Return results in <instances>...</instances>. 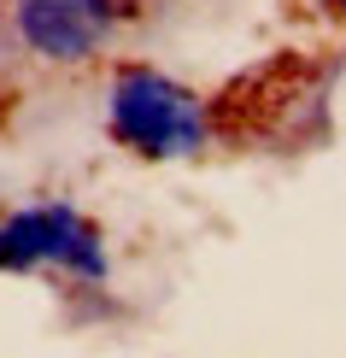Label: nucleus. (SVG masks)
Here are the masks:
<instances>
[{
	"label": "nucleus",
	"instance_id": "obj_1",
	"mask_svg": "<svg viewBox=\"0 0 346 358\" xmlns=\"http://www.w3.org/2000/svg\"><path fill=\"white\" fill-rule=\"evenodd\" d=\"M112 129L141 153H188L206 141V117L176 83H159L147 71H135L112 88Z\"/></svg>",
	"mask_w": 346,
	"mask_h": 358
},
{
	"label": "nucleus",
	"instance_id": "obj_2",
	"mask_svg": "<svg viewBox=\"0 0 346 358\" xmlns=\"http://www.w3.org/2000/svg\"><path fill=\"white\" fill-rule=\"evenodd\" d=\"M112 6L106 0H18V29L48 59H82L106 36Z\"/></svg>",
	"mask_w": 346,
	"mask_h": 358
},
{
	"label": "nucleus",
	"instance_id": "obj_3",
	"mask_svg": "<svg viewBox=\"0 0 346 358\" xmlns=\"http://www.w3.org/2000/svg\"><path fill=\"white\" fill-rule=\"evenodd\" d=\"M36 259H71L82 271H100V247L71 212H24L0 229V264H36Z\"/></svg>",
	"mask_w": 346,
	"mask_h": 358
}]
</instances>
